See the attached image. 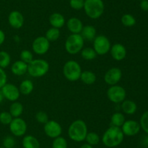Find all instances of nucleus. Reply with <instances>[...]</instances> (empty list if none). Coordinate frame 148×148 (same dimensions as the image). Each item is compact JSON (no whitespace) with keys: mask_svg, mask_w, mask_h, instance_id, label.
Returning <instances> with one entry per match:
<instances>
[{"mask_svg":"<svg viewBox=\"0 0 148 148\" xmlns=\"http://www.w3.org/2000/svg\"><path fill=\"white\" fill-rule=\"evenodd\" d=\"M124 134L120 127L111 126L106 130L102 136V142L105 146L112 148L121 145Z\"/></svg>","mask_w":148,"mask_h":148,"instance_id":"nucleus-1","label":"nucleus"},{"mask_svg":"<svg viewBox=\"0 0 148 148\" xmlns=\"http://www.w3.org/2000/svg\"><path fill=\"white\" fill-rule=\"evenodd\" d=\"M88 132V126L85 122L77 119L74 120L69 126L68 136L72 141L80 142L85 140Z\"/></svg>","mask_w":148,"mask_h":148,"instance_id":"nucleus-2","label":"nucleus"},{"mask_svg":"<svg viewBox=\"0 0 148 148\" xmlns=\"http://www.w3.org/2000/svg\"><path fill=\"white\" fill-rule=\"evenodd\" d=\"M83 9L88 17L95 20L103 14L105 6L103 0H85Z\"/></svg>","mask_w":148,"mask_h":148,"instance_id":"nucleus-3","label":"nucleus"},{"mask_svg":"<svg viewBox=\"0 0 148 148\" xmlns=\"http://www.w3.org/2000/svg\"><path fill=\"white\" fill-rule=\"evenodd\" d=\"M49 64L43 59H33L27 64V73L34 78L43 77L49 72Z\"/></svg>","mask_w":148,"mask_h":148,"instance_id":"nucleus-4","label":"nucleus"},{"mask_svg":"<svg viewBox=\"0 0 148 148\" xmlns=\"http://www.w3.org/2000/svg\"><path fill=\"white\" fill-rule=\"evenodd\" d=\"M84 44L85 40L80 33H72L65 41V50L70 55H76L83 49Z\"/></svg>","mask_w":148,"mask_h":148,"instance_id":"nucleus-5","label":"nucleus"},{"mask_svg":"<svg viewBox=\"0 0 148 148\" xmlns=\"http://www.w3.org/2000/svg\"><path fill=\"white\" fill-rule=\"evenodd\" d=\"M82 68L80 65L75 60H69L64 65L63 74L69 81H77L80 78Z\"/></svg>","mask_w":148,"mask_h":148,"instance_id":"nucleus-6","label":"nucleus"},{"mask_svg":"<svg viewBox=\"0 0 148 148\" xmlns=\"http://www.w3.org/2000/svg\"><path fill=\"white\" fill-rule=\"evenodd\" d=\"M111 44L108 37L103 35L96 36L93 40V49L98 55H106L111 49Z\"/></svg>","mask_w":148,"mask_h":148,"instance_id":"nucleus-7","label":"nucleus"},{"mask_svg":"<svg viewBox=\"0 0 148 148\" xmlns=\"http://www.w3.org/2000/svg\"><path fill=\"white\" fill-rule=\"evenodd\" d=\"M127 92L124 87L119 85L111 86L107 90V97L114 103L122 102L125 100Z\"/></svg>","mask_w":148,"mask_h":148,"instance_id":"nucleus-8","label":"nucleus"},{"mask_svg":"<svg viewBox=\"0 0 148 148\" xmlns=\"http://www.w3.org/2000/svg\"><path fill=\"white\" fill-rule=\"evenodd\" d=\"M27 129V123L24 119L21 118H14L10 123V130L11 133L15 136H23Z\"/></svg>","mask_w":148,"mask_h":148,"instance_id":"nucleus-9","label":"nucleus"},{"mask_svg":"<svg viewBox=\"0 0 148 148\" xmlns=\"http://www.w3.org/2000/svg\"><path fill=\"white\" fill-rule=\"evenodd\" d=\"M49 48H50V41L43 36L36 38L32 44V49L36 55H45L49 50Z\"/></svg>","mask_w":148,"mask_h":148,"instance_id":"nucleus-10","label":"nucleus"},{"mask_svg":"<svg viewBox=\"0 0 148 148\" xmlns=\"http://www.w3.org/2000/svg\"><path fill=\"white\" fill-rule=\"evenodd\" d=\"M43 130L46 136L52 139L60 136L62 133V126L54 120H49V121L46 122L44 124Z\"/></svg>","mask_w":148,"mask_h":148,"instance_id":"nucleus-11","label":"nucleus"},{"mask_svg":"<svg viewBox=\"0 0 148 148\" xmlns=\"http://www.w3.org/2000/svg\"><path fill=\"white\" fill-rule=\"evenodd\" d=\"M1 94L4 98L11 102H15L19 99L20 96V91L19 88H17L13 84H6L1 89Z\"/></svg>","mask_w":148,"mask_h":148,"instance_id":"nucleus-12","label":"nucleus"},{"mask_svg":"<svg viewBox=\"0 0 148 148\" xmlns=\"http://www.w3.org/2000/svg\"><path fill=\"white\" fill-rule=\"evenodd\" d=\"M122 71L120 68L114 67L111 68L107 71L104 75V81L108 85H116L121 79Z\"/></svg>","mask_w":148,"mask_h":148,"instance_id":"nucleus-13","label":"nucleus"},{"mask_svg":"<svg viewBox=\"0 0 148 148\" xmlns=\"http://www.w3.org/2000/svg\"><path fill=\"white\" fill-rule=\"evenodd\" d=\"M141 126L140 123L134 120H125L121 126V131L126 136H132L140 132Z\"/></svg>","mask_w":148,"mask_h":148,"instance_id":"nucleus-14","label":"nucleus"},{"mask_svg":"<svg viewBox=\"0 0 148 148\" xmlns=\"http://www.w3.org/2000/svg\"><path fill=\"white\" fill-rule=\"evenodd\" d=\"M110 52L113 59L116 61L123 60L127 56V49L122 44L120 43L114 44L112 45L111 46Z\"/></svg>","mask_w":148,"mask_h":148,"instance_id":"nucleus-15","label":"nucleus"},{"mask_svg":"<svg viewBox=\"0 0 148 148\" xmlns=\"http://www.w3.org/2000/svg\"><path fill=\"white\" fill-rule=\"evenodd\" d=\"M8 22L13 28L20 29L24 24V17L20 12L14 10L9 15Z\"/></svg>","mask_w":148,"mask_h":148,"instance_id":"nucleus-16","label":"nucleus"},{"mask_svg":"<svg viewBox=\"0 0 148 148\" xmlns=\"http://www.w3.org/2000/svg\"><path fill=\"white\" fill-rule=\"evenodd\" d=\"M66 27L72 33H80L83 28L81 20L77 17H71L66 22Z\"/></svg>","mask_w":148,"mask_h":148,"instance_id":"nucleus-17","label":"nucleus"},{"mask_svg":"<svg viewBox=\"0 0 148 148\" xmlns=\"http://www.w3.org/2000/svg\"><path fill=\"white\" fill-rule=\"evenodd\" d=\"M65 23H66V20H65L64 17L61 13L54 12L49 17V23L51 27L60 29L64 26Z\"/></svg>","mask_w":148,"mask_h":148,"instance_id":"nucleus-18","label":"nucleus"},{"mask_svg":"<svg viewBox=\"0 0 148 148\" xmlns=\"http://www.w3.org/2000/svg\"><path fill=\"white\" fill-rule=\"evenodd\" d=\"M11 71L14 75L20 76L27 72V64L22 60L15 61L11 66Z\"/></svg>","mask_w":148,"mask_h":148,"instance_id":"nucleus-19","label":"nucleus"},{"mask_svg":"<svg viewBox=\"0 0 148 148\" xmlns=\"http://www.w3.org/2000/svg\"><path fill=\"white\" fill-rule=\"evenodd\" d=\"M80 35L85 41H93L95 38L96 37V29H95V28L93 26L87 25V26H83Z\"/></svg>","mask_w":148,"mask_h":148,"instance_id":"nucleus-20","label":"nucleus"},{"mask_svg":"<svg viewBox=\"0 0 148 148\" xmlns=\"http://www.w3.org/2000/svg\"><path fill=\"white\" fill-rule=\"evenodd\" d=\"M23 148H40V142L37 138L32 135H26L23 139Z\"/></svg>","mask_w":148,"mask_h":148,"instance_id":"nucleus-21","label":"nucleus"},{"mask_svg":"<svg viewBox=\"0 0 148 148\" xmlns=\"http://www.w3.org/2000/svg\"><path fill=\"white\" fill-rule=\"evenodd\" d=\"M121 109L125 114L133 115L137 110V105L134 101L125 100L121 103Z\"/></svg>","mask_w":148,"mask_h":148,"instance_id":"nucleus-22","label":"nucleus"},{"mask_svg":"<svg viewBox=\"0 0 148 148\" xmlns=\"http://www.w3.org/2000/svg\"><path fill=\"white\" fill-rule=\"evenodd\" d=\"M79 79L82 81V83L87 85H92L96 81L97 77L95 73L90 71H82L80 78Z\"/></svg>","mask_w":148,"mask_h":148,"instance_id":"nucleus-23","label":"nucleus"},{"mask_svg":"<svg viewBox=\"0 0 148 148\" xmlns=\"http://www.w3.org/2000/svg\"><path fill=\"white\" fill-rule=\"evenodd\" d=\"M33 89H34V85H33V81L30 80H24L20 83V86H19L20 94H23L24 95H28L31 94Z\"/></svg>","mask_w":148,"mask_h":148,"instance_id":"nucleus-24","label":"nucleus"},{"mask_svg":"<svg viewBox=\"0 0 148 148\" xmlns=\"http://www.w3.org/2000/svg\"><path fill=\"white\" fill-rule=\"evenodd\" d=\"M23 113V105L20 102H13L10 107V113L13 118H19Z\"/></svg>","mask_w":148,"mask_h":148,"instance_id":"nucleus-25","label":"nucleus"},{"mask_svg":"<svg viewBox=\"0 0 148 148\" xmlns=\"http://www.w3.org/2000/svg\"><path fill=\"white\" fill-rule=\"evenodd\" d=\"M125 116L123 113H114L111 116V126H116V127H120L121 128L122 126V125L124 124V123L125 122Z\"/></svg>","mask_w":148,"mask_h":148,"instance_id":"nucleus-26","label":"nucleus"},{"mask_svg":"<svg viewBox=\"0 0 148 148\" xmlns=\"http://www.w3.org/2000/svg\"><path fill=\"white\" fill-rule=\"evenodd\" d=\"M45 37L50 42L56 41L60 37V30H59V29L56 28H50L46 31Z\"/></svg>","mask_w":148,"mask_h":148,"instance_id":"nucleus-27","label":"nucleus"},{"mask_svg":"<svg viewBox=\"0 0 148 148\" xmlns=\"http://www.w3.org/2000/svg\"><path fill=\"white\" fill-rule=\"evenodd\" d=\"M97 55H98L94 50L93 48H83L81 51V56L84 59H86V60H92V59L96 58Z\"/></svg>","mask_w":148,"mask_h":148,"instance_id":"nucleus-28","label":"nucleus"},{"mask_svg":"<svg viewBox=\"0 0 148 148\" xmlns=\"http://www.w3.org/2000/svg\"><path fill=\"white\" fill-rule=\"evenodd\" d=\"M85 140H86L87 144L91 145V146H94L99 143L100 136L95 132H88Z\"/></svg>","mask_w":148,"mask_h":148,"instance_id":"nucleus-29","label":"nucleus"},{"mask_svg":"<svg viewBox=\"0 0 148 148\" xmlns=\"http://www.w3.org/2000/svg\"><path fill=\"white\" fill-rule=\"evenodd\" d=\"M11 62V57L8 52L5 51L0 52V68H5L10 65Z\"/></svg>","mask_w":148,"mask_h":148,"instance_id":"nucleus-30","label":"nucleus"},{"mask_svg":"<svg viewBox=\"0 0 148 148\" xmlns=\"http://www.w3.org/2000/svg\"><path fill=\"white\" fill-rule=\"evenodd\" d=\"M121 21L125 27H132L136 24V19L131 14H124L121 17Z\"/></svg>","mask_w":148,"mask_h":148,"instance_id":"nucleus-31","label":"nucleus"},{"mask_svg":"<svg viewBox=\"0 0 148 148\" xmlns=\"http://www.w3.org/2000/svg\"><path fill=\"white\" fill-rule=\"evenodd\" d=\"M67 147L68 145L66 139L61 136L53 139L52 142V148H67Z\"/></svg>","mask_w":148,"mask_h":148,"instance_id":"nucleus-32","label":"nucleus"},{"mask_svg":"<svg viewBox=\"0 0 148 148\" xmlns=\"http://www.w3.org/2000/svg\"><path fill=\"white\" fill-rule=\"evenodd\" d=\"M20 60L23 61L25 63L29 64L33 59V55L31 51L27 50V49H24L20 52Z\"/></svg>","mask_w":148,"mask_h":148,"instance_id":"nucleus-33","label":"nucleus"},{"mask_svg":"<svg viewBox=\"0 0 148 148\" xmlns=\"http://www.w3.org/2000/svg\"><path fill=\"white\" fill-rule=\"evenodd\" d=\"M13 117L10 114V112H1L0 113V123L4 125H10L12 120Z\"/></svg>","mask_w":148,"mask_h":148,"instance_id":"nucleus-34","label":"nucleus"},{"mask_svg":"<svg viewBox=\"0 0 148 148\" xmlns=\"http://www.w3.org/2000/svg\"><path fill=\"white\" fill-rule=\"evenodd\" d=\"M140 126L148 134V111L145 112L140 118Z\"/></svg>","mask_w":148,"mask_h":148,"instance_id":"nucleus-35","label":"nucleus"},{"mask_svg":"<svg viewBox=\"0 0 148 148\" xmlns=\"http://www.w3.org/2000/svg\"><path fill=\"white\" fill-rule=\"evenodd\" d=\"M85 0H69V5L71 8L75 10H79L83 9Z\"/></svg>","mask_w":148,"mask_h":148,"instance_id":"nucleus-36","label":"nucleus"},{"mask_svg":"<svg viewBox=\"0 0 148 148\" xmlns=\"http://www.w3.org/2000/svg\"><path fill=\"white\" fill-rule=\"evenodd\" d=\"M36 119L38 123H45L49 121V116L48 114L44 111H39L36 114Z\"/></svg>","mask_w":148,"mask_h":148,"instance_id":"nucleus-37","label":"nucleus"},{"mask_svg":"<svg viewBox=\"0 0 148 148\" xmlns=\"http://www.w3.org/2000/svg\"><path fill=\"white\" fill-rule=\"evenodd\" d=\"M14 145H15V140L12 136H7L3 140V146L4 148H13Z\"/></svg>","mask_w":148,"mask_h":148,"instance_id":"nucleus-38","label":"nucleus"},{"mask_svg":"<svg viewBox=\"0 0 148 148\" xmlns=\"http://www.w3.org/2000/svg\"><path fill=\"white\" fill-rule=\"evenodd\" d=\"M7 76L5 71H4L3 68H0V89L2 88L7 84Z\"/></svg>","mask_w":148,"mask_h":148,"instance_id":"nucleus-39","label":"nucleus"},{"mask_svg":"<svg viewBox=\"0 0 148 148\" xmlns=\"http://www.w3.org/2000/svg\"><path fill=\"white\" fill-rule=\"evenodd\" d=\"M140 8L143 11H148V0H142L140 2Z\"/></svg>","mask_w":148,"mask_h":148,"instance_id":"nucleus-40","label":"nucleus"},{"mask_svg":"<svg viewBox=\"0 0 148 148\" xmlns=\"http://www.w3.org/2000/svg\"><path fill=\"white\" fill-rule=\"evenodd\" d=\"M4 40H5V34L3 30H0V46L4 43Z\"/></svg>","mask_w":148,"mask_h":148,"instance_id":"nucleus-41","label":"nucleus"},{"mask_svg":"<svg viewBox=\"0 0 148 148\" xmlns=\"http://www.w3.org/2000/svg\"><path fill=\"white\" fill-rule=\"evenodd\" d=\"M79 148H92V146L88 145V144H84Z\"/></svg>","mask_w":148,"mask_h":148,"instance_id":"nucleus-42","label":"nucleus"},{"mask_svg":"<svg viewBox=\"0 0 148 148\" xmlns=\"http://www.w3.org/2000/svg\"><path fill=\"white\" fill-rule=\"evenodd\" d=\"M145 144L146 147L148 148V136L145 137Z\"/></svg>","mask_w":148,"mask_h":148,"instance_id":"nucleus-43","label":"nucleus"},{"mask_svg":"<svg viewBox=\"0 0 148 148\" xmlns=\"http://www.w3.org/2000/svg\"><path fill=\"white\" fill-rule=\"evenodd\" d=\"M3 100H4V97H3L2 94H1V92L0 91V104H1V102L3 101Z\"/></svg>","mask_w":148,"mask_h":148,"instance_id":"nucleus-44","label":"nucleus"},{"mask_svg":"<svg viewBox=\"0 0 148 148\" xmlns=\"http://www.w3.org/2000/svg\"><path fill=\"white\" fill-rule=\"evenodd\" d=\"M0 148H4V147H0Z\"/></svg>","mask_w":148,"mask_h":148,"instance_id":"nucleus-45","label":"nucleus"},{"mask_svg":"<svg viewBox=\"0 0 148 148\" xmlns=\"http://www.w3.org/2000/svg\"><path fill=\"white\" fill-rule=\"evenodd\" d=\"M140 1H142V0H140Z\"/></svg>","mask_w":148,"mask_h":148,"instance_id":"nucleus-46","label":"nucleus"}]
</instances>
